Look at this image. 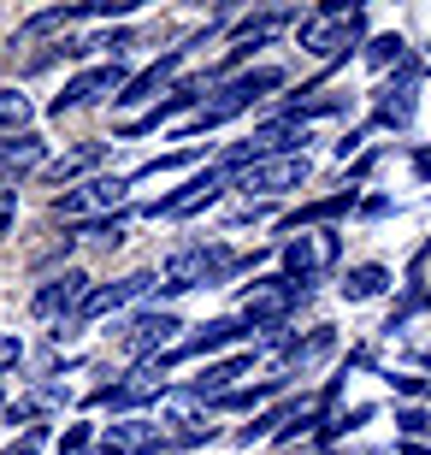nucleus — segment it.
<instances>
[{
  "mask_svg": "<svg viewBox=\"0 0 431 455\" xmlns=\"http://www.w3.org/2000/svg\"><path fill=\"white\" fill-rule=\"evenodd\" d=\"M131 220L136 213H124V207H118V213H100V220H84L77 225V243H124Z\"/></svg>",
  "mask_w": 431,
  "mask_h": 455,
  "instance_id": "nucleus-21",
  "label": "nucleus"
},
{
  "mask_svg": "<svg viewBox=\"0 0 431 455\" xmlns=\"http://www.w3.org/2000/svg\"><path fill=\"white\" fill-rule=\"evenodd\" d=\"M396 455H431V450H426V443H402Z\"/></svg>",
  "mask_w": 431,
  "mask_h": 455,
  "instance_id": "nucleus-33",
  "label": "nucleus"
},
{
  "mask_svg": "<svg viewBox=\"0 0 431 455\" xmlns=\"http://www.w3.org/2000/svg\"><path fill=\"white\" fill-rule=\"evenodd\" d=\"M337 254H343V236H337L331 225H307V231H290V236H283L278 260H283V278H290V284L314 290L319 278L337 267Z\"/></svg>",
  "mask_w": 431,
  "mask_h": 455,
  "instance_id": "nucleus-4",
  "label": "nucleus"
},
{
  "mask_svg": "<svg viewBox=\"0 0 431 455\" xmlns=\"http://www.w3.org/2000/svg\"><path fill=\"white\" fill-rule=\"evenodd\" d=\"M396 284V278H390V267H379V260H361V267H348L343 272V302H379L384 290Z\"/></svg>",
  "mask_w": 431,
  "mask_h": 455,
  "instance_id": "nucleus-19",
  "label": "nucleus"
},
{
  "mask_svg": "<svg viewBox=\"0 0 431 455\" xmlns=\"http://www.w3.org/2000/svg\"><path fill=\"white\" fill-rule=\"evenodd\" d=\"M254 254H236L231 243H189V249H178L166 260V272H160V296H183V290H225L236 278V272H249Z\"/></svg>",
  "mask_w": 431,
  "mask_h": 455,
  "instance_id": "nucleus-1",
  "label": "nucleus"
},
{
  "mask_svg": "<svg viewBox=\"0 0 431 455\" xmlns=\"http://www.w3.org/2000/svg\"><path fill=\"white\" fill-rule=\"evenodd\" d=\"M396 432H402V443L431 438V408H396Z\"/></svg>",
  "mask_w": 431,
  "mask_h": 455,
  "instance_id": "nucleus-24",
  "label": "nucleus"
},
{
  "mask_svg": "<svg viewBox=\"0 0 431 455\" xmlns=\"http://www.w3.org/2000/svg\"><path fill=\"white\" fill-rule=\"evenodd\" d=\"M361 213H366V220H384V213H390V196H372V202H366Z\"/></svg>",
  "mask_w": 431,
  "mask_h": 455,
  "instance_id": "nucleus-32",
  "label": "nucleus"
},
{
  "mask_svg": "<svg viewBox=\"0 0 431 455\" xmlns=\"http://www.w3.org/2000/svg\"><path fill=\"white\" fill-rule=\"evenodd\" d=\"M361 142H366V131H343V136H337V160H348V154H361Z\"/></svg>",
  "mask_w": 431,
  "mask_h": 455,
  "instance_id": "nucleus-31",
  "label": "nucleus"
},
{
  "mask_svg": "<svg viewBox=\"0 0 431 455\" xmlns=\"http://www.w3.org/2000/svg\"><path fill=\"white\" fill-rule=\"evenodd\" d=\"M66 403H71L66 379H60V372H48L30 396H18V403L0 408V426H30V420H42V414H53V408H66Z\"/></svg>",
  "mask_w": 431,
  "mask_h": 455,
  "instance_id": "nucleus-17",
  "label": "nucleus"
},
{
  "mask_svg": "<svg viewBox=\"0 0 431 455\" xmlns=\"http://www.w3.org/2000/svg\"><path fill=\"white\" fill-rule=\"evenodd\" d=\"M402 60H408V42H402V36H372V42H366V66L372 71L402 66Z\"/></svg>",
  "mask_w": 431,
  "mask_h": 455,
  "instance_id": "nucleus-23",
  "label": "nucleus"
},
{
  "mask_svg": "<svg viewBox=\"0 0 431 455\" xmlns=\"http://www.w3.org/2000/svg\"><path fill=\"white\" fill-rule=\"evenodd\" d=\"M314 178V160L307 154H278V160H260V166L236 172L231 189H243L249 202H272V196H290V189H301Z\"/></svg>",
  "mask_w": 431,
  "mask_h": 455,
  "instance_id": "nucleus-8",
  "label": "nucleus"
},
{
  "mask_svg": "<svg viewBox=\"0 0 431 455\" xmlns=\"http://www.w3.org/2000/svg\"><path fill=\"white\" fill-rule=\"evenodd\" d=\"M361 30H366V18H361V12H348L343 0H331V6H319V12H301L296 42L314 53V60L337 66V60H348V53L361 48Z\"/></svg>",
  "mask_w": 431,
  "mask_h": 455,
  "instance_id": "nucleus-3",
  "label": "nucleus"
},
{
  "mask_svg": "<svg viewBox=\"0 0 431 455\" xmlns=\"http://www.w3.org/2000/svg\"><path fill=\"white\" fill-rule=\"evenodd\" d=\"M18 361H24V338L18 331H0V372L18 367Z\"/></svg>",
  "mask_w": 431,
  "mask_h": 455,
  "instance_id": "nucleus-29",
  "label": "nucleus"
},
{
  "mask_svg": "<svg viewBox=\"0 0 431 455\" xmlns=\"http://www.w3.org/2000/svg\"><path fill=\"white\" fill-rule=\"evenodd\" d=\"M290 77H283V66H260L249 71V77H231V84H219L213 89V101L201 107L189 124H178V136H201V131H219V124H231L236 113H249L260 95H272V89H283Z\"/></svg>",
  "mask_w": 431,
  "mask_h": 455,
  "instance_id": "nucleus-2",
  "label": "nucleus"
},
{
  "mask_svg": "<svg viewBox=\"0 0 431 455\" xmlns=\"http://www.w3.org/2000/svg\"><path fill=\"white\" fill-rule=\"evenodd\" d=\"M131 172H95V178H84L77 189H66L60 202H53V220L66 225H84V220H100V213H113V207H124V196H131Z\"/></svg>",
  "mask_w": 431,
  "mask_h": 455,
  "instance_id": "nucleus-6",
  "label": "nucleus"
},
{
  "mask_svg": "<svg viewBox=\"0 0 431 455\" xmlns=\"http://www.w3.org/2000/svg\"><path fill=\"white\" fill-rule=\"evenodd\" d=\"M384 379L396 396H431V379H419V372H384Z\"/></svg>",
  "mask_w": 431,
  "mask_h": 455,
  "instance_id": "nucleus-27",
  "label": "nucleus"
},
{
  "mask_svg": "<svg viewBox=\"0 0 431 455\" xmlns=\"http://www.w3.org/2000/svg\"><path fill=\"white\" fill-rule=\"evenodd\" d=\"M178 331H183L178 314L148 307V314H131V320L118 325L113 343H118V355H124V361H160L166 349H178Z\"/></svg>",
  "mask_w": 431,
  "mask_h": 455,
  "instance_id": "nucleus-7",
  "label": "nucleus"
},
{
  "mask_svg": "<svg viewBox=\"0 0 431 455\" xmlns=\"http://www.w3.org/2000/svg\"><path fill=\"white\" fill-rule=\"evenodd\" d=\"M124 84H131V71L118 66V60H107V66H95V71H77V77L48 101V118H66V113H84V107L118 101V89H124Z\"/></svg>",
  "mask_w": 431,
  "mask_h": 455,
  "instance_id": "nucleus-9",
  "label": "nucleus"
},
{
  "mask_svg": "<svg viewBox=\"0 0 431 455\" xmlns=\"http://www.w3.org/2000/svg\"><path fill=\"white\" fill-rule=\"evenodd\" d=\"M89 290H95V284H89V272L66 267V272H53L48 284L30 296V314H36V320H53V325H71V320H77V307L89 302Z\"/></svg>",
  "mask_w": 431,
  "mask_h": 455,
  "instance_id": "nucleus-12",
  "label": "nucleus"
},
{
  "mask_svg": "<svg viewBox=\"0 0 431 455\" xmlns=\"http://www.w3.org/2000/svg\"><path fill=\"white\" fill-rule=\"evenodd\" d=\"M0 408H6V390H0Z\"/></svg>",
  "mask_w": 431,
  "mask_h": 455,
  "instance_id": "nucleus-35",
  "label": "nucleus"
},
{
  "mask_svg": "<svg viewBox=\"0 0 431 455\" xmlns=\"http://www.w3.org/2000/svg\"><path fill=\"white\" fill-rule=\"evenodd\" d=\"M160 455H183V450H160Z\"/></svg>",
  "mask_w": 431,
  "mask_h": 455,
  "instance_id": "nucleus-34",
  "label": "nucleus"
},
{
  "mask_svg": "<svg viewBox=\"0 0 431 455\" xmlns=\"http://www.w3.org/2000/svg\"><path fill=\"white\" fill-rule=\"evenodd\" d=\"M154 396H172V379L160 361H136L131 379H118V385H100L89 390V408H113V414H131V408L154 403Z\"/></svg>",
  "mask_w": 431,
  "mask_h": 455,
  "instance_id": "nucleus-10",
  "label": "nucleus"
},
{
  "mask_svg": "<svg viewBox=\"0 0 431 455\" xmlns=\"http://www.w3.org/2000/svg\"><path fill=\"white\" fill-rule=\"evenodd\" d=\"M166 443V432H160V420H148V414H124V420H113L107 432H100L95 455H148Z\"/></svg>",
  "mask_w": 431,
  "mask_h": 455,
  "instance_id": "nucleus-15",
  "label": "nucleus"
},
{
  "mask_svg": "<svg viewBox=\"0 0 431 455\" xmlns=\"http://www.w3.org/2000/svg\"><path fill=\"white\" fill-rule=\"evenodd\" d=\"M42 443H48V426H30V432H24L12 450H0V455H42Z\"/></svg>",
  "mask_w": 431,
  "mask_h": 455,
  "instance_id": "nucleus-28",
  "label": "nucleus"
},
{
  "mask_svg": "<svg viewBox=\"0 0 431 455\" xmlns=\"http://www.w3.org/2000/svg\"><path fill=\"white\" fill-rule=\"evenodd\" d=\"M89 450H95V426L71 420L66 432H60V450H53V455H89Z\"/></svg>",
  "mask_w": 431,
  "mask_h": 455,
  "instance_id": "nucleus-25",
  "label": "nucleus"
},
{
  "mask_svg": "<svg viewBox=\"0 0 431 455\" xmlns=\"http://www.w3.org/2000/svg\"><path fill=\"white\" fill-rule=\"evenodd\" d=\"M225 189H231V178H225L219 166H207V172H196V178H183L172 196L142 202V207H136V220H183V213H196V207H213Z\"/></svg>",
  "mask_w": 431,
  "mask_h": 455,
  "instance_id": "nucleus-11",
  "label": "nucleus"
},
{
  "mask_svg": "<svg viewBox=\"0 0 431 455\" xmlns=\"http://www.w3.org/2000/svg\"><path fill=\"white\" fill-rule=\"evenodd\" d=\"M372 414H379L372 403H355L348 414H331V420H325V438H343V432H361V426L372 420Z\"/></svg>",
  "mask_w": 431,
  "mask_h": 455,
  "instance_id": "nucleus-26",
  "label": "nucleus"
},
{
  "mask_svg": "<svg viewBox=\"0 0 431 455\" xmlns=\"http://www.w3.org/2000/svg\"><path fill=\"white\" fill-rule=\"evenodd\" d=\"M207 89H213V84H207V71H201V77H183V84H172V89H166V95H160V101H154L142 118H131V124H124L118 136H148V131H160L166 118L189 113V107H207Z\"/></svg>",
  "mask_w": 431,
  "mask_h": 455,
  "instance_id": "nucleus-14",
  "label": "nucleus"
},
{
  "mask_svg": "<svg viewBox=\"0 0 431 455\" xmlns=\"http://www.w3.org/2000/svg\"><path fill=\"white\" fill-rule=\"evenodd\" d=\"M42 166H48V136H36V131L0 136V172L6 178H24V172H42Z\"/></svg>",
  "mask_w": 431,
  "mask_h": 455,
  "instance_id": "nucleus-18",
  "label": "nucleus"
},
{
  "mask_svg": "<svg viewBox=\"0 0 431 455\" xmlns=\"http://www.w3.org/2000/svg\"><path fill=\"white\" fill-rule=\"evenodd\" d=\"M89 455H95V450H89Z\"/></svg>",
  "mask_w": 431,
  "mask_h": 455,
  "instance_id": "nucleus-36",
  "label": "nucleus"
},
{
  "mask_svg": "<svg viewBox=\"0 0 431 455\" xmlns=\"http://www.w3.org/2000/svg\"><path fill=\"white\" fill-rule=\"evenodd\" d=\"M301 302H307V290L290 284L283 272H272V278H254V284H243V314H236V320L249 325V338H254V331L266 338V331L290 325V314H296Z\"/></svg>",
  "mask_w": 431,
  "mask_h": 455,
  "instance_id": "nucleus-5",
  "label": "nucleus"
},
{
  "mask_svg": "<svg viewBox=\"0 0 431 455\" xmlns=\"http://www.w3.org/2000/svg\"><path fill=\"white\" fill-rule=\"evenodd\" d=\"M414 107H419V66L402 60L396 77L372 89V124H379V131H408V124H414Z\"/></svg>",
  "mask_w": 431,
  "mask_h": 455,
  "instance_id": "nucleus-13",
  "label": "nucleus"
},
{
  "mask_svg": "<svg viewBox=\"0 0 431 455\" xmlns=\"http://www.w3.org/2000/svg\"><path fill=\"white\" fill-rule=\"evenodd\" d=\"M100 160H107V142H84V148H71V154H60V160H48L42 166V178L48 184H77L84 172H95Z\"/></svg>",
  "mask_w": 431,
  "mask_h": 455,
  "instance_id": "nucleus-20",
  "label": "nucleus"
},
{
  "mask_svg": "<svg viewBox=\"0 0 431 455\" xmlns=\"http://www.w3.org/2000/svg\"><path fill=\"white\" fill-rule=\"evenodd\" d=\"M243 338H249V325L236 320V314H231V320H207V325L196 331V338H183L178 349H166V355H160V367L172 372L178 361H201V355H213V349H231V343H243Z\"/></svg>",
  "mask_w": 431,
  "mask_h": 455,
  "instance_id": "nucleus-16",
  "label": "nucleus"
},
{
  "mask_svg": "<svg viewBox=\"0 0 431 455\" xmlns=\"http://www.w3.org/2000/svg\"><path fill=\"white\" fill-rule=\"evenodd\" d=\"M12 220H18V184H6L0 189V236L12 231Z\"/></svg>",
  "mask_w": 431,
  "mask_h": 455,
  "instance_id": "nucleus-30",
  "label": "nucleus"
},
{
  "mask_svg": "<svg viewBox=\"0 0 431 455\" xmlns=\"http://www.w3.org/2000/svg\"><path fill=\"white\" fill-rule=\"evenodd\" d=\"M30 95H18V89H0V136H18V131H30Z\"/></svg>",
  "mask_w": 431,
  "mask_h": 455,
  "instance_id": "nucleus-22",
  "label": "nucleus"
}]
</instances>
